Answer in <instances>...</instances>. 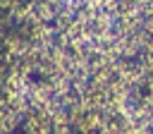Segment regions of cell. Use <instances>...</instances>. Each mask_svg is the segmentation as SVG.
<instances>
[{
	"label": "cell",
	"instance_id": "1",
	"mask_svg": "<svg viewBox=\"0 0 153 134\" xmlns=\"http://www.w3.org/2000/svg\"><path fill=\"white\" fill-rule=\"evenodd\" d=\"M31 81H43V74L41 72H31Z\"/></svg>",
	"mask_w": 153,
	"mask_h": 134
}]
</instances>
